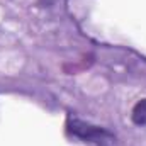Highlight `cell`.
Returning a JSON list of instances; mask_svg holds the SVG:
<instances>
[{
  "mask_svg": "<svg viewBox=\"0 0 146 146\" xmlns=\"http://www.w3.org/2000/svg\"><path fill=\"white\" fill-rule=\"evenodd\" d=\"M66 127H68V133H70V134L80 138V139H83V141L100 143V141H106V139H110V138H112V134L107 133L104 127L88 124V122L80 121V119H76V117H68Z\"/></svg>",
  "mask_w": 146,
  "mask_h": 146,
  "instance_id": "obj_1",
  "label": "cell"
},
{
  "mask_svg": "<svg viewBox=\"0 0 146 146\" xmlns=\"http://www.w3.org/2000/svg\"><path fill=\"white\" fill-rule=\"evenodd\" d=\"M131 119L136 126H146V99H141L134 107H133V114Z\"/></svg>",
  "mask_w": 146,
  "mask_h": 146,
  "instance_id": "obj_2",
  "label": "cell"
}]
</instances>
